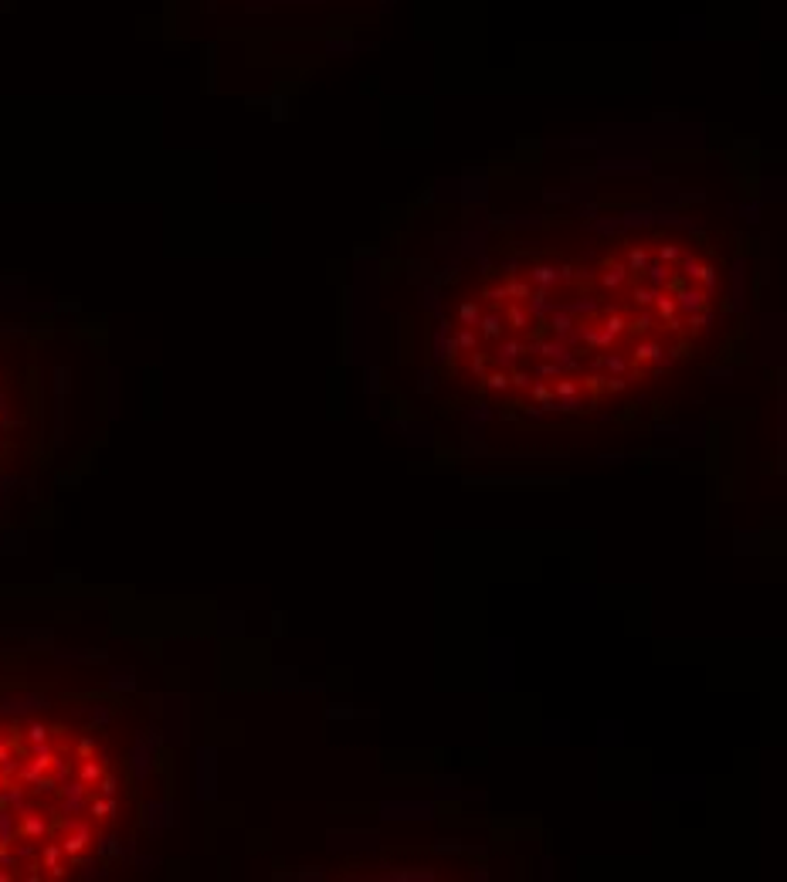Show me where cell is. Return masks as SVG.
<instances>
[{"instance_id":"obj_1","label":"cell","mask_w":787,"mask_h":882,"mask_svg":"<svg viewBox=\"0 0 787 882\" xmlns=\"http://www.w3.org/2000/svg\"><path fill=\"white\" fill-rule=\"evenodd\" d=\"M713 306L716 268L662 235L495 272L465 302L458 329L478 360L563 384H611L682 357Z\"/></svg>"},{"instance_id":"obj_2","label":"cell","mask_w":787,"mask_h":882,"mask_svg":"<svg viewBox=\"0 0 787 882\" xmlns=\"http://www.w3.org/2000/svg\"><path fill=\"white\" fill-rule=\"evenodd\" d=\"M48 835V821H44V814L38 811V808H21V814H17V839L21 841H38Z\"/></svg>"},{"instance_id":"obj_3","label":"cell","mask_w":787,"mask_h":882,"mask_svg":"<svg viewBox=\"0 0 787 882\" xmlns=\"http://www.w3.org/2000/svg\"><path fill=\"white\" fill-rule=\"evenodd\" d=\"M102 774H106V767H102V760H98V757H82V764L75 767V777H78L85 787L98 784V777H102Z\"/></svg>"},{"instance_id":"obj_4","label":"cell","mask_w":787,"mask_h":882,"mask_svg":"<svg viewBox=\"0 0 787 882\" xmlns=\"http://www.w3.org/2000/svg\"><path fill=\"white\" fill-rule=\"evenodd\" d=\"M115 811H119V808H115V801L106 798V794L92 801V814H96V821H109V818H115Z\"/></svg>"},{"instance_id":"obj_5","label":"cell","mask_w":787,"mask_h":882,"mask_svg":"<svg viewBox=\"0 0 787 882\" xmlns=\"http://www.w3.org/2000/svg\"><path fill=\"white\" fill-rule=\"evenodd\" d=\"M24 740L28 743H44L48 740V727L44 723H31L28 729H24Z\"/></svg>"},{"instance_id":"obj_6","label":"cell","mask_w":787,"mask_h":882,"mask_svg":"<svg viewBox=\"0 0 787 882\" xmlns=\"http://www.w3.org/2000/svg\"><path fill=\"white\" fill-rule=\"evenodd\" d=\"M78 757H96V743L82 740V743H78Z\"/></svg>"},{"instance_id":"obj_7","label":"cell","mask_w":787,"mask_h":882,"mask_svg":"<svg viewBox=\"0 0 787 882\" xmlns=\"http://www.w3.org/2000/svg\"><path fill=\"white\" fill-rule=\"evenodd\" d=\"M4 784H7V770L0 767V791H4Z\"/></svg>"}]
</instances>
